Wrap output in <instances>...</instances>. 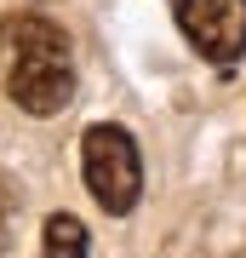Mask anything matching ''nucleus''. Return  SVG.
<instances>
[{"instance_id":"f257e3e1","label":"nucleus","mask_w":246,"mask_h":258,"mask_svg":"<svg viewBox=\"0 0 246 258\" xmlns=\"http://www.w3.org/2000/svg\"><path fill=\"white\" fill-rule=\"evenodd\" d=\"M0 63H6V92L29 115H57L74 98V57L69 35L40 12H12L0 18Z\"/></svg>"},{"instance_id":"7ed1b4c3","label":"nucleus","mask_w":246,"mask_h":258,"mask_svg":"<svg viewBox=\"0 0 246 258\" xmlns=\"http://www.w3.org/2000/svg\"><path fill=\"white\" fill-rule=\"evenodd\" d=\"M178 29L206 63H235L246 57V0H172Z\"/></svg>"},{"instance_id":"20e7f679","label":"nucleus","mask_w":246,"mask_h":258,"mask_svg":"<svg viewBox=\"0 0 246 258\" xmlns=\"http://www.w3.org/2000/svg\"><path fill=\"white\" fill-rule=\"evenodd\" d=\"M40 258H86V224L74 212H52L40 230Z\"/></svg>"},{"instance_id":"f03ea898","label":"nucleus","mask_w":246,"mask_h":258,"mask_svg":"<svg viewBox=\"0 0 246 258\" xmlns=\"http://www.w3.org/2000/svg\"><path fill=\"white\" fill-rule=\"evenodd\" d=\"M80 178H86L92 201L109 212V218H126L137 207V195H143V155H137L132 132L109 126V120L86 126V138H80Z\"/></svg>"},{"instance_id":"39448f33","label":"nucleus","mask_w":246,"mask_h":258,"mask_svg":"<svg viewBox=\"0 0 246 258\" xmlns=\"http://www.w3.org/2000/svg\"><path fill=\"white\" fill-rule=\"evenodd\" d=\"M18 218H23V195H18V184H12L6 172H0V252L12 247V230H18Z\"/></svg>"}]
</instances>
